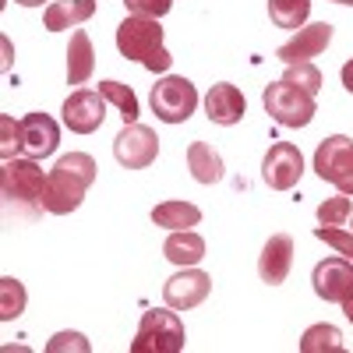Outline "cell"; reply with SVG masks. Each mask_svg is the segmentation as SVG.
Masks as SVG:
<instances>
[{"mask_svg":"<svg viewBox=\"0 0 353 353\" xmlns=\"http://www.w3.org/2000/svg\"><path fill=\"white\" fill-rule=\"evenodd\" d=\"M96 170L99 166L88 152H71V156L57 159V166L50 170V181H46V212L50 216L74 212L85 201V191L92 188Z\"/></svg>","mask_w":353,"mask_h":353,"instance_id":"cell-1","label":"cell"},{"mask_svg":"<svg viewBox=\"0 0 353 353\" xmlns=\"http://www.w3.org/2000/svg\"><path fill=\"white\" fill-rule=\"evenodd\" d=\"M46 181H50V173H43L36 159H4V170H0L4 205L25 219L43 216L46 212Z\"/></svg>","mask_w":353,"mask_h":353,"instance_id":"cell-2","label":"cell"},{"mask_svg":"<svg viewBox=\"0 0 353 353\" xmlns=\"http://www.w3.org/2000/svg\"><path fill=\"white\" fill-rule=\"evenodd\" d=\"M117 50H121V57H128V61L145 64L152 74H163L173 64V57L163 46V25H159V18L128 14L121 21V28H117Z\"/></svg>","mask_w":353,"mask_h":353,"instance_id":"cell-3","label":"cell"},{"mask_svg":"<svg viewBox=\"0 0 353 353\" xmlns=\"http://www.w3.org/2000/svg\"><path fill=\"white\" fill-rule=\"evenodd\" d=\"M184 346H188V332H184V321L176 318V311L152 307L138 321V336L131 343V353H181Z\"/></svg>","mask_w":353,"mask_h":353,"instance_id":"cell-4","label":"cell"},{"mask_svg":"<svg viewBox=\"0 0 353 353\" xmlns=\"http://www.w3.org/2000/svg\"><path fill=\"white\" fill-rule=\"evenodd\" d=\"M261 103H265V113H269L279 128H307L318 113L314 96L297 88V85H290V81H272L265 88Z\"/></svg>","mask_w":353,"mask_h":353,"instance_id":"cell-5","label":"cell"},{"mask_svg":"<svg viewBox=\"0 0 353 353\" xmlns=\"http://www.w3.org/2000/svg\"><path fill=\"white\" fill-rule=\"evenodd\" d=\"M149 106H152V113L159 117L163 124H184L198 110V88L188 78H181V74H166V78H159L152 85Z\"/></svg>","mask_w":353,"mask_h":353,"instance_id":"cell-6","label":"cell"},{"mask_svg":"<svg viewBox=\"0 0 353 353\" xmlns=\"http://www.w3.org/2000/svg\"><path fill=\"white\" fill-rule=\"evenodd\" d=\"M314 293L329 304H339L343 314L353 321V261L350 258H325L311 272Z\"/></svg>","mask_w":353,"mask_h":353,"instance_id":"cell-7","label":"cell"},{"mask_svg":"<svg viewBox=\"0 0 353 353\" xmlns=\"http://www.w3.org/2000/svg\"><path fill=\"white\" fill-rule=\"evenodd\" d=\"M314 173L339 188V194H353V141L346 134H332L314 149Z\"/></svg>","mask_w":353,"mask_h":353,"instance_id":"cell-8","label":"cell"},{"mask_svg":"<svg viewBox=\"0 0 353 353\" xmlns=\"http://www.w3.org/2000/svg\"><path fill=\"white\" fill-rule=\"evenodd\" d=\"M113 156L124 170H145L159 156V134L145 124H124V131L113 138Z\"/></svg>","mask_w":353,"mask_h":353,"instance_id":"cell-9","label":"cell"},{"mask_svg":"<svg viewBox=\"0 0 353 353\" xmlns=\"http://www.w3.org/2000/svg\"><path fill=\"white\" fill-rule=\"evenodd\" d=\"M301 176H304V156H301L297 145L276 141L272 149L265 152V159H261V181L269 184L272 191H290V188H297Z\"/></svg>","mask_w":353,"mask_h":353,"instance_id":"cell-10","label":"cell"},{"mask_svg":"<svg viewBox=\"0 0 353 353\" xmlns=\"http://www.w3.org/2000/svg\"><path fill=\"white\" fill-rule=\"evenodd\" d=\"M64 128L74 134H92L103 128L106 121V99L103 92H92V88H78L64 99Z\"/></svg>","mask_w":353,"mask_h":353,"instance_id":"cell-11","label":"cell"},{"mask_svg":"<svg viewBox=\"0 0 353 353\" xmlns=\"http://www.w3.org/2000/svg\"><path fill=\"white\" fill-rule=\"evenodd\" d=\"M209 290H212V276L201 272V269H194V265H188L184 272H176V276L166 279L163 301H166V307H173V311H191V307L205 304Z\"/></svg>","mask_w":353,"mask_h":353,"instance_id":"cell-12","label":"cell"},{"mask_svg":"<svg viewBox=\"0 0 353 353\" xmlns=\"http://www.w3.org/2000/svg\"><path fill=\"white\" fill-rule=\"evenodd\" d=\"M329 43H332V25H329V21H314V25L297 28V36H293L290 43H283V46L276 50V57H279L286 68H290V64H307L311 57L325 53Z\"/></svg>","mask_w":353,"mask_h":353,"instance_id":"cell-13","label":"cell"},{"mask_svg":"<svg viewBox=\"0 0 353 353\" xmlns=\"http://www.w3.org/2000/svg\"><path fill=\"white\" fill-rule=\"evenodd\" d=\"M21 145L28 159H46L57 152V145H61V128L50 113H25L21 117Z\"/></svg>","mask_w":353,"mask_h":353,"instance_id":"cell-14","label":"cell"},{"mask_svg":"<svg viewBox=\"0 0 353 353\" xmlns=\"http://www.w3.org/2000/svg\"><path fill=\"white\" fill-rule=\"evenodd\" d=\"M205 113H209V121L219 124V128H233V124H241L244 121V113H248V99L237 85H230V81H219L209 88V96H205Z\"/></svg>","mask_w":353,"mask_h":353,"instance_id":"cell-15","label":"cell"},{"mask_svg":"<svg viewBox=\"0 0 353 353\" xmlns=\"http://www.w3.org/2000/svg\"><path fill=\"white\" fill-rule=\"evenodd\" d=\"M290 269H293V237L290 233H272L258 254V276H261V283L279 286V283H286Z\"/></svg>","mask_w":353,"mask_h":353,"instance_id":"cell-16","label":"cell"},{"mask_svg":"<svg viewBox=\"0 0 353 353\" xmlns=\"http://www.w3.org/2000/svg\"><path fill=\"white\" fill-rule=\"evenodd\" d=\"M96 14V0H53L43 11V28L46 32H64V28H78Z\"/></svg>","mask_w":353,"mask_h":353,"instance_id":"cell-17","label":"cell"},{"mask_svg":"<svg viewBox=\"0 0 353 353\" xmlns=\"http://www.w3.org/2000/svg\"><path fill=\"white\" fill-rule=\"evenodd\" d=\"M96 71V50L88 39L85 28L71 32V46H68V85H85Z\"/></svg>","mask_w":353,"mask_h":353,"instance_id":"cell-18","label":"cell"},{"mask_svg":"<svg viewBox=\"0 0 353 353\" xmlns=\"http://www.w3.org/2000/svg\"><path fill=\"white\" fill-rule=\"evenodd\" d=\"M188 166H191V176L198 184H219L223 181V156L212 149V145H205V141H191L188 145Z\"/></svg>","mask_w":353,"mask_h":353,"instance_id":"cell-19","label":"cell"},{"mask_svg":"<svg viewBox=\"0 0 353 353\" xmlns=\"http://www.w3.org/2000/svg\"><path fill=\"white\" fill-rule=\"evenodd\" d=\"M163 254L181 265V269H188V265H198L205 258V241L198 237L194 230H170V237L163 244Z\"/></svg>","mask_w":353,"mask_h":353,"instance_id":"cell-20","label":"cell"},{"mask_svg":"<svg viewBox=\"0 0 353 353\" xmlns=\"http://www.w3.org/2000/svg\"><path fill=\"white\" fill-rule=\"evenodd\" d=\"M152 223L163 230H191L201 223V209L191 201H163L152 209Z\"/></svg>","mask_w":353,"mask_h":353,"instance_id":"cell-21","label":"cell"},{"mask_svg":"<svg viewBox=\"0 0 353 353\" xmlns=\"http://www.w3.org/2000/svg\"><path fill=\"white\" fill-rule=\"evenodd\" d=\"M346 343H343V332L336 325H311L304 336H301V353H343Z\"/></svg>","mask_w":353,"mask_h":353,"instance_id":"cell-22","label":"cell"},{"mask_svg":"<svg viewBox=\"0 0 353 353\" xmlns=\"http://www.w3.org/2000/svg\"><path fill=\"white\" fill-rule=\"evenodd\" d=\"M99 92H103L106 103L117 106V113H121L124 124H134V121H138V96L131 92L124 81H113V78H110V81H99Z\"/></svg>","mask_w":353,"mask_h":353,"instance_id":"cell-23","label":"cell"},{"mask_svg":"<svg viewBox=\"0 0 353 353\" xmlns=\"http://www.w3.org/2000/svg\"><path fill=\"white\" fill-rule=\"evenodd\" d=\"M311 14V0H269V18L279 28H304Z\"/></svg>","mask_w":353,"mask_h":353,"instance_id":"cell-24","label":"cell"},{"mask_svg":"<svg viewBox=\"0 0 353 353\" xmlns=\"http://www.w3.org/2000/svg\"><path fill=\"white\" fill-rule=\"evenodd\" d=\"M25 311V286L11 276L0 279V321H14Z\"/></svg>","mask_w":353,"mask_h":353,"instance_id":"cell-25","label":"cell"},{"mask_svg":"<svg viewBox=\"0 0 353 353\" xmlns=\"http://www.w3.org/2000/svg\"><path fill=\"white\" fill-rule=\"evenodd\" d=\"M314 237L325 241L332 251H339L343 258L353 261V230H343V226H314Z\"/></svg>","mask_w":353,"mask_h":353,"instance_id":"cell-26","label":"cell"},{"mask_svg":"<svg viewBox=\"0 0 353 353\" xmlns=\"http://www.w3.org/2000/svg\"><path fill=\"white\" fill-rule=\"evenodd\" d=\"M283 81H290V85H297V88H304V92H318L321 88V71L307 61V64H290L286 68V74H283Z\"/></svg>","mask_w":353,"mask_h":353,"instance_id":"cell-27","label":"cell"},{"mask_svg":"<svg viewBox=\"0 0 353 353\" xmlns=\"http://www.w3.org/2000/svg\"><path fill=\"white\" fill-rule=\"evenodd\" d=\"M346 219H350V194H339V198H329L318 205L321 226H346Z\"/></svg>","mask_w":353,"mask_h":353,"instance_id":"cell-28","label":"cell"},{"mask_svg":"<svg viewBox=\"0 0 353 353\" xmlns=\"http://www.w3.org/2000/svg\"><path fill=\"white\" fill-rule=\"evenodd\" d=\"M0 131H4V138H0V156L14 159V152L25 149L21 145V124H14L11 117H0Z\"/></svg>","mask_w":353,"mask_h":353,"instance_id":"cell-29","label":"cell"},{"mask_svg":"<svg viewBox=\"0 0 353 353\" xmlns=\"http://www.w3.org/2000/svg\"><path fill=\"white\" fill-rule=\"evenodd\" d=\"M128 11L131 14H141V18H163L170 8H173V0H124Z\"/></svg>","mask_w":353,"mask_h":353,"instance_id":"cell-30","label":"cell"},{"mask_svg":"<svg viewBox=\"0 0 353 353\" xmlns=\"http://www.w3.org/2000/svg\"><path fill=\"white\" fill-rule=\"evenodd\" d=\"M68 346H74V350H81V353L88 350V343H85L78 332H61V336H53V343H50L46 350H50V353H57V350H68Z\"/></svg>","mask_w":353,"mask_h":353,"instance_id":"cell-31","label":"cell"},{"mask_svg":"<svg viewBox=\"0 0 353 353\" xmlns=\"http://www.w3.org/2000/svg\"><path fill=\"white\" fill-rule=\"evenodd\" d=\"M343 88L353 96V61H346V64H343Z\"/></svg>","mask_w":353,"mask_h":353,"instance_id":"cell-32","label":"cell"},{"mask_svg":"<svg viewBox=\"0 0 353 353\" xmlns=\"http://www.w3.org/2000/svg\"><path fill=\"white\" fill-rule=\"evenodd\" d=\"M14 4H21V8H43L46 0H14Z\"/></svg>","mask_w":353,"mask_h":353,"instance_id":"cell-33","label":"cell"},{"mask_svg":"<svg viewBox=\"0 0 353 353\" xmlns=\"http://www.w3.org/2000/svg\"><path fill=\"white\" fill-rule=\"evenodd\" d=\"M336 4H350V8H353V0H336Z\"/></svg>","mask_w":353,"mask_h":353,"instance_id":"cell-34","label":"cell"}]
</instances>
